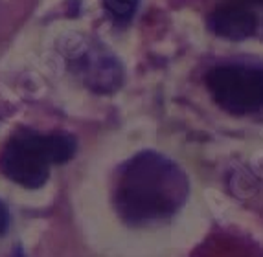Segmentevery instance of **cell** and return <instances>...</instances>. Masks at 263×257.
Segmentation results:
<instances>
[{"instance_id": "2", "label": "cell", "mask_w": 263, "mask_h": 257, "mask_svg": "<svg viewBox=\"0 0 263 257\" xmlns=\"http://www.w3.org/2000/svg\"><path fill=\"white\" fill-rule=\"evenodd\" d=\"M74 153L76 140L70 134L21 131L11 136L2 149L0 171L22 188L37 189L48 180L50 166L65 164Z\"/></svg>"}, {"instance_id": "8", "label": "cell", "mask_w": 263, "mask_h": 257, "mask_svg": "<svg viewBox=\"0 0 263 257\" xmlns=\"http://www.w3.org/2000/svg\"><path fill=\"white\" fill-rule=\"evenodd\" d=\"M245 2H252V4H263V0H245Z\"/></svg>"}, {"instance_id": "4", "label": "cell", "mask_w": 263, "mask_h": 257, "mask_svg": "<svg viewBox=\"0 0 263 257\" xmlns=\"http://www.w3.org/2000/svg\"><path fill=\"white\" fill-rule=\"evenodd\" d=\"M68 63L72 72L90 90L100 94L118 90L123 81V68L120 61L100 43H78L68 53Z\"/></svg>"}, {"instance_id": "1", "label": "cell", "mask_w": 263, "mask_h": 257, "mask_svg": "<svg viewBox=\"0 0 263 257\" xmlns=\"http://www.w3.org/2000/svg\"><path fill=\"white\" fill-rule=\"evenodd\" d=\"M190 184L175 162L144 151L120 169L114 206L129 224H147L175 213L188 196Z\"/></svg>"}, {"instance_id": "3", "label": "cell", "mask_w": 263, "mask_h": 257, "mask_svg": "<svg viewBox=\"0 0 263 257\" xmlns=\"http://www.w3.org/2000/svg\"><path fill=\"white\" fill-rule=\"evenodd\" d=\"M206 85L221 109L232 114H250L263 107V68L221 65L208 72Z\"/></svg>"}, {"instance_id": "6", "label": "cell", "mask_w": 263, "mask_h": 257, "mask_svg": "<svg viewBox=\"0 0 263 257\" xmlns=\"http://www.w3.org/2000/svg\"><path fill=\"white\" fill-rule=\"evenodd\" d=\"M110 18L116 22H129L135 17L140 0H101Z\"/></svg>"}, {"instance_id": "5", "label": "cell", "mask_w": 263, "mask_h": 257, "mask_svg": "<svg viewBox=\"0 0 263 257\" xmlns=\"http://www.w3.org/2000/svg\"><path fill=\"white\" fill-rule=\"evenodd\" d=\"M208 26L215 35L224 39H247L256 31V15L243 4H223L208 17Z\"/></svg>"}, {"instance_id": "7", "label": "cell", "mask_w": 263, "mask_h": 257, "mask_svg": "<svg viewBox=\"0 0 263 257\" xmlns=\"http://www.w3.org/2000/svg\"><path fill=\"white\" fill-rule=\"evenodd\" d=\"M8 226H9V211L4 206V202L0 201V235H4L6 231H8Z\"/></svg>"}]
</instances>
